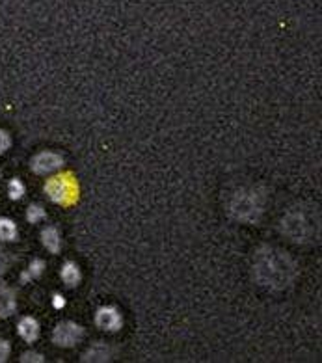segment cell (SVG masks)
Instances as JSON below:
<instances>
[{"mask_svg":"<svg viewBox=\"0 0 322 363\" xmlns=\"http://www.w3.org/2000/svg\"><path fill=\"white\" fill-rule=\"evenodd\" d=\"M253 274L263 287L282 291L296 278V263L283 250L261 248L253 261Z\"/></svg>","mask_w":322,"mask_h":363,"instance_id":"cell-1","label":"cell"},{"mask_svg":"<svg viewBox=\"0 0 322 363\" xmlns=\"http://www.w3.org/2000/svg\"><path fill=\"white\" fill-rule=\"evenodd\" d=\"M265 211V196L255 189H243L229 201V213L240 222L253 224Z\"/></svg>","mask_w":322,"mask_h":363,"instance_id":"cell-2","label":"cell"},{"mask_svg":"<svg viewBox=\"0 0 322 363\" xmlns=\"http://www.w3.org/2000/svg\"><path fill=\"white\" fill-rule=\"evenodd\" d=\"M283 233L294 242H308L317 233V220L311 211L293 209L283 218L282 222Z\"/></svg>","mask_w":322,"mask_h":363,"instance_id":"cell-3","label":"cell"},{"mask_svg":"<svg viewBox=\"0 0 322 363\" xmlns=\"http://www.w3.org/2000/svg\"><path fill=\"white\" fill-rule=\"evenodd\" d=\"M45 192L55 203L58 205H73L79 199V184L73 175L64 174L50 177L45 184Z\"/></svg>","mask_w":322,"mask_h":363,"instance_id":"cell-4","label":"cell"},{"mask_svg":"<svg viewBox=\"0 0 322 363\" xmlns=\"http://www.w3.org/2000/svg\"><path fill=\"white\" fill-rule=\"evenodd\" d=\"M82 337H84V328L80 324L71 323V320L60 323L55 328V332H52V341L58 347L64 348L74 347V345L82 341Z\"/></svg>","mask_w":322,"mask_h":363,"instance_id":"cell-5","label":"cell"},{"mask_svg":"<svg viewBox=\"0 0 322 363\" xmlns=\"http://www.w3.org/2000/svg\"><path fill=\"white\" fill-rule=\"evenodd\" d=\"M62 166H64V157L55 153V151H41V153H38L34 159L30 160V168L38 175L52 174V172L60 169Z\"/></svg>","mask_w":322,"mask_h":363,"instance_id":"cell-6","label":"cell"},{"mask_svg":"<svg viewBox=\"0 0 322 363\" xmlns=\"http://www.w3.org/2000/svg\"><path fill=\"white\" fill-rule=\"evenodd\" d=\"M95 324L104 332H118L123 326V317L114 306H104L95 313Z\"/></svg>","mask_w":322,"mask_h":363,"instance_id":"cell-7","label":"cell"},{"mask_svg":"<svg viewBox=\"0 0 322 363\" xmlns=\"http://www.w3.org/2000/svg\"><path fill=\"white\" fill-rule=\"evenodd\" d=\"M112 358V348L103 341H97L82 356V362H109Z\"/></svg>","mask_w":322,"mask_h":363,"instance_id":"cell-8","label":"cell"},{"mask_svg":"<svg viewBox=\"0 0 322 363\" xmlns=\"http://www.w3.org/2000/svg\"><path fill=\"white\" fill-rule=\"evenodd\" d=\"M17 330H19V335L25 339L26 343H34L35 339H38V335H40V324H38V320L32 317L21 318Z\"/></svg>","mask_w":322,"mask_h":363,"instance_id":"cell-9","label":"cell"},{"mask_svg":"<svg viewBox=\"0 0 322 363\" xmlns=\"http://www.w3.org/2000/svg\"><path fill=\"white\" fill-rule=\"evenodd\" d=\"M15 309H17V298L13 291L8 287H0V317H10L15 313Z\"/></svg>","mask_w":322,"mask_h":363,"instance_id":"cell-10","label":"cell"},{"mask_svg":"<svg viewBox=\"0 0 322 363\" xmlns=\"http://www.w3.org/2000/svg\"><path fill=\"white\" fill-rule=\"evenodd\" d=\"M41 242L50 254H58L60 248H62V239H60V233L56 228H45L41 231Z\"/></svg>","mask_w":322,"mask_h":363,"instance_id":"cell-11","label":"cell"},{"mask_svg":"<svg viewBox=\"0 0 322 363\" xmlns=\"http://www.w3.org/2000/svg\"><path fill=\"white\" fill-rule=\"evenodd\" d=\"M80 269L77 267L74 263H71V261H67V263L62 267V279H64V284L67 285V287H77V285L80 284Z\"/></svg>","mask_w":322,"mask_h":363,"instance_id":"cell-12","label":"cell"},{"mask_svg":"<svg viewBox=\"0 0 322 363\" xmlns=\"http://www.w3.org/2000/svg\"><path fill=\"white\" fill-rule=\"evenodd\" d=\"M15 239H17V225L13 220L0 218V240L11 242Z\"/></svg>","mask_w":322,"mask_h":363,"instance_id":"cell-13","label":"cell"},{"mask_svg":"<svg viewBox=\"0 0 322 363\" xmlns=\"http://www.w3.org/2000/svg\"><path fill=\"white\" fill-rule=\"evenodd\" d=\"M43 269H45L43 261H41V259H35V261H32V264L28 267V270H26L23 276H21V281H23V284H26V281H30V279L40 278L41 274H43Z\"/></svg>","mask_w":322,"mask_h":363,"instance_id":"cell-14","label":"cell"},{"mask_svg":"<svg viewBox=\"0 0 322 363\" xmlns=\"http://www.w3.org/2000/svg\"><path fill=\"white\" fill-rule=\"evenodd\" d=\"M45 216H47V214H45V209L41 205H30L28 211H26V220H28L30 224H38V222H41Z\"/></svg>","mask_w":322,"mask_h":363,"instance_id":"cell-15","label":"cell"},{"mask_svg":"<svg viewBox=\"0 0 322 363\" xmlns=\"http://www.w3.org/2000/svg\"><path fill=\"white\" fill-rule=\"evenodd\" d=\"M8 194L11 199H21L25 196V184L21 183L19 179H11L8 184Z\"/></svg>","mask_w":322,"mask_h":363,"instance_id":"cell-16","label":"cell"},{"mask_svg":"<svg viewBox=\"0 0 322 363\" xmlns=\"http://www.w3.org/2000/svg\"><path fill=\"white\" fill-rule=\"evenodd\" d=\"M10 145H11V138L10 135L6 133V130L0 129V155L6 153V151L10 150Z\"/></svg>","mask_w":322,"mask_h":363,"instance_id":"cell-17","label":"cell"},{"mask_svg":"<svg viewBox=\"0 0 322 363\" xmlns=\"http://www.w3.org/2000/svg\"><path fill=\"white\" fill-rule=\"evenodd\" d=\"M10 343L8 341H4V339H0V363L6 362L8 359V356H10Z\"/></svg>","mask_w":322,"mask_h":363,"instance_id":"cell-18","label":"cell"},{"mask_svg":"<svg viewBox=\"0 0 322 363\" xmlns=\"http://www.w3.org/2000/svg\"><path fill=\"white\" fill-rule=\"evenodd\" d=\"M21 362H25V363L38 362V363H41V362H43V356H41V354H38V352H25V354H23V358H21Z\"/></svg>","mask_w":322,"mask_h":363,"instance_id":"cell-19","label":"cell"},{"mask_svg":"<svg viewBox=\"0 0 322 363\" xmlns=\"http://www.w3.org/2000/svg\"><path fill=\"white\" fill-rule=\"evenodd\" d=\"M52 306H55L56 309L64 308V306H65V300H64V296H60V294H55V298H52Z\"/></svg>","mask_w":322,"mask_h":363,"instance_id":"cell-20","label":"cell"}]
</instances>
